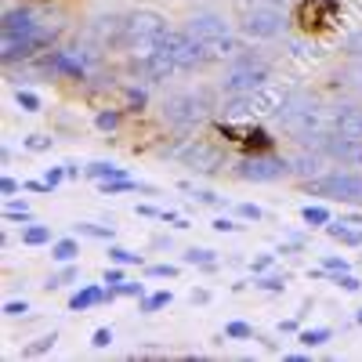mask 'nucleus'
Returning <instances> with one entry per match:
<instances>
[{
  "mask_svg": "<svg viewBox=\"0 0 362 362\" xmlns=\"http://www.w3.org/2000/svg\"><path fill=\"white\" fill-rule=\"evenodd\" d=\"M102 300H109V293H105V290H98V286H83V290H76V293L69 297V312L95 308V305H102Z\"/></svg>",
  "mask_w": 362,
  "mask_h": 362,
  "instance_id": "nucleus-18",
  "label": "nucleus"
},
{
  "mask_svg": "<svg viewBox=\"0 0 362 362\" xmlns=\"http://www.w3.org/2000/svg\"><path fill=\"white\" fill-rule=\"evenodd\" d=\"M22 243L25 247H40V243H51V228L47 225H29L22 232Z\"/></svg>",
  "mask_w": 362,
  "mask_h": 362,
  "instance_id": "nucleus-24",
  "label": "nucleus"
},
{
  "mask_svg": "<svg viewBox=\"0 0 362 362\" xmlns=\"http://www.w3.org/2000/svg\"><path fill=\"white\" fill-rule=\"evenodd\" d=\"M185 29H189L196 40L206 44V51H210V58H214V62H221V58H232V54L239 51L232 29H228V22H225L221 15H210V11H206V15H192V18L185 22Z\"/></svg>",
  "mask_w": 362,
  "mask_h": 362,
  "instance_id": "nucleus-1",
  "label": "nucleus"
},
{
  "mask_svg": "<svg viewBox=\"0 0 362 362\" xmlns=\"http://www.w3.org/2000/svg\"><path fill=\"white\" fill-rule=\"evenodd\" d=\"M297 341H300V344H308V348H322V344L329 341V329H326V326H315V329H300V334H297Z\"/></svg>",
  "mask_w": 362,
  "mask_h": 362,
  "instance_id": "nucleus-26",
  "label": "nucleus"
},
{
  "mask_svg": "<svg viewBox=\"0 0 362 362\" xmlns=\"http://www.w3.org/2000/svg\"><path fill=\"white\" fill-rule=\"evenodd\" d=\"M98 185H102V192H105V196H119V192L138 189V181H131V177H112V181H98Z\"/></svg>",
  "mask_w": 362,
  "mask_h": 362,
  "instance_id": "nucleus-27",
  "label": "nucleus"
},
{
  "mask_svg": "<svg viewBox=\"0 0 362 362\" xmlns=\"http://www.w3.org/2000/svg\"><path fill=\"white\" fill-rule=\"evenodd\" d=\"M225 334H228V337H250L254 329H250L247 322H228V326H225Z\"/></svg>",
  "mask_w": 362,
  "mask_h": 362,
  "instance_id": "nucleus-45",
  "label": "nucleus"
},
{
  "mask_svg": "<svg viewBox=\"0 0 362 362\" xmlns=\"http://www.w3.org/2000/svg\"><path fill=\"white\" fill-rule=\"evenodd\" d=\"M264 80H268V66L254 54H243L228 66V73L221 80V90L225 95H247V90H261Z\"/></svg>",
  "mask_w": 362,
  "mask_h": 362,
  "instance_id": "nucleus-5",
  "label": "nucleus"
},
{
  "mask_svg": "<svg viewBox=\"0 0 362 362\" xmlns=\"http://www.w3.org/2000/svg\"><path fill=\"white\" fill-rule=\"evenodd\" d=\"M174 300V293L170 290H160V293H153V297H145L141 300V312H160V308H167Z\"/></svg>",
  "mask_w": 362,
  "mask_h": 362,
  "instance_id": "nucleus-28",
  "label": "nucleus"
},
{
  "mask_svg": "<svg viewBox=\"0 0 362 362\" xmlns=\"http://www.w3.org/2000/svg\"><path fill=\"white\" fill-rule=\"evenodd\" d=\"M148 276H153V279H174L177 264H153V268H148Z\"/></svg>",
  "mask_w": 362,
  "mask_h": 362,
  "instance_id": "nucleus-39",
  "label": "nucleus"
},
{
  "mask_svg": "<svg viewBox=\"0 0 362 362\" xmlns=\"http://www.w3.org/2000/svg\"><path fill=\"white\" fill-rule=\"evenodd\" d=\"M119 112H98V131H116Z\"/></svg>",
  "mask_w": 362,
  "mask_h": 362,
  "instance_id": "nucleus-43",
  "label": "nucleus"
},
{
  "mask_svg": "<svg viewBox=\"0 0 362 362\" xmlns=\"http://www.w3.org/2000/svg\"><path fill=\"white\" fill-rule=\"evenodd\" d=\"M351 76H355V87L362 90V58H355V66H351Z\"/></svg>",
  "mask_w": 362,
  "mask_h": 362,
  "instance_id": "nucleus-51",
  "label": "nucleus"
},
{
  "mask_svg": "<svg viewBox=\"0 0 362 362\" xmlns=\"http://www.w3.org/2000/svg\"><path fill=\"white\" fill-rule=\"evenodd\" d=\"M239 218H247V221H261V206H257V203H243V206H239Z\"/></svg>",
  "mask_w": 362,
  "mask_h": 362,
  "instance_id": "nucleus-46",
  "label": "nucleus"
},
{
  "mask_svg": "<svg viewBox=\"0 0 362 362\" xmlns=\"http://www.w3.org/2000/svg\"><path fill=\"white\" fill-rule=\"evenodd\" d=\"M163 47H167V54L174 58L177 69H203V66L214 62V58H210V51H206V44L196 40L189 29H181V33H167V37H163Z\"/></svg>",
  "mask_w": 362,
  "mask_h": 362,
  "instance_id": "nucleus-6",
  "label": "nucleus"
},
{
  "mask_svg": "<svg viewBox=\"0 0 362 362\" xmlns=\"http://www.w3.org/2000/svg\"><path fill=\"white\" fill-rule=\"evenodd\" d=\"M90 344H95V348H109L112 344V329L109 326H98L95 334H90Z\"/></svg>",
  "mask_w": 362,
  "mask_h": 362,
  "instance_id": "nucleus-36",
  "label": "nucleus"
},
{
  "mask_svg": "<svg viewBox=\"0 0 362 362\" xmlns=\"http://www.w3.org/2000/svg\"><path fill=\"white\" fill-rule=\"evenodd\" d=\"M62 177H69V174H66V170H62V167H51V170H47V177H44V181H47V185H51V189H54V185H62Z\"/></svg>",
  "mask_w": 362,
  "mask_h": 362,
  "instance_id": "nucleus-48",
  "label": "nucleus"
},
{
  "mask_svg": "<svg viewBox=\"0 0 362 362\" xmlns=\"http://www.w3.org/2000/svg\"><path fill=\"white\" fill-rule=\"evenodd\" d=\"M163 37H167V18H163L160 11L138 8V11L127 15V47H131L134 54L160 47Z\"/></svg>",
  "mask_w": 362,
  "mask_h": 362,
  "instance_id": "nucleus-3",
  "label": "nucleus"
},
{
  "mask_svg": "<svg viewBox=\"0 0 362 362\" xmlns=\"http://www.w3.org/2000/svg\"><path fill=\"white\" fill-rule=\"evenodd\" d=\"M283 25H286L283 11H276V8H254L243 18V33L250 40H272V37L283 33Z\"/></svg>",
  "mask_w": 362,
  "mask_h": 362,
  "instance_id": "nucleus-11",
  "label": "nucleus"
},
{
  "mask_svg": "<svg viewBox=\"0 0 362 362\" xmlns=\"http://www.w3.org/2000/svg\"><path fill=\"white\" fill-rule=\"evenodd\" d=\"M22 37H54V25H47L33 8L4 11V40H22Z\"/></svg>",
  "mask_w": 362,
  "mask_h": 362,
  "instance_id": "nucleus-9",
  "label": "nucleus"
},
{
  "mask_svg": "<svg viewBox=\"0 0 362 362\" xmlns=\"http://www.w3.org/2000/svg\"><path fill=\"white\" fill-rule=\"evenodd\" d=\"M322 268L337 276V272H348V261H344V257H337V254H326V257H322Z\"/></svg>",
  "mask_w": 362,
  "mask_h": 362,
  "instance_id": "nucleus-37",
  "label": "nucleus"
},
{
  "mask_svg": "<svg viewBox=\"0 0 362 362\" xmlns=\"http://www.w3.org/2000/svg\"><path fill=\"white\" fill-rule=\"evenodd\" d=\"M76 276H80V272H76V268L69 264V268H62V272H58V276H51V279H47V290H58V286H66V283H73Z\"/></svg>",
  "mask_w": 362,
  "mask_h": 362,
  "instance_id": "nucleus-32",
  "label": "nucleus"
},
{
  "mask_svg": "<svg viewBox=\"0 0 362 362\" xmlns=\"http://www.w3.org/2000/svg\"><path fill=\"white\" fill-rule=\"evenodd\" d=\"M181 163H185V167H192L196 174H214V170L225 163V156H221V148H218V145L192 141V145H185V148H181Z\"/></svg>",
  "mask_w": 362,
  "mask_h": 362,
  "instance_id": "nucleus-13",
  "label": "nucleus"
},
{
  "mask_svg": "<svg viewBox=\"0 0 362 362\" xmlns=\"http://www.w3.org/2000/svg\"><path fill=\"white\" fill-rule=\"evenodd\" d=\"M206 95L199 90V95H174V98H167L163 102V116H167V124H174V127H196L199 119L206 116Z\"/></svg>",
  "mask_w": 362,
  "mask_h": 362,
  "instance_id": "nucleus-8",
  "label": "nucleus"
},
{
  "mask_svg": "<svg viewBox=\"0 0 362 362\" xmlns=\"http://www.w3.org/2000/svg\"><path fill=\"white\" fill-rule=\"evenodd\" d=\"M4 218H8V221H29L33 214H29L25 203H8V206H4Z\"/></svg>",
  "mask_w": 362,
  "mask_h": 362,
  "instance_id": "nucleus-34",
  "label": "nucleus"
},
{
  "mask_svg": "<svg viewBox=\"0 0 362 362\" xmlns=\"http://www.w3.org/2000/svg\"><path fill=\"white\" fill-rule=\"evenodd\" d=\"M54 341H58V334H44V337H37L33 344H25V348H22V355H25V358H37V355H47V351L54 348Z\"/></svg>",
  "mask_w": 362,
  "mask_h": 362,
  "instance_id": "nucleus-25",
  "label": "nucleus"
},
{
  "mask_svg": "<svg viewBox=\"0 0 362 362\" xmlns=\"http://www.w3.org/2000/svg\"><path fill=\"white\" fill-rule=\"evenodd\" d=\"M344 51H348L351 58H362V29H358V33H351V37L344 40Z\"/></svg>",
  "mask_w": 362,
  "mask_h": 362,
  "instance_id": "nucleus-41",
  "label": "nucleus"
},
{
  "mask_svg": "<svg viewBox=\"0 0 362 362\" xmlns=\"http://www.w3.org/2000/svg\"><path fill=\"white\" fill-rule=\"evenodd\" d=\"M192 199H196V203H206V206H221V196H218V192H210V189H196Z\"/></svg>",
  "mask_w": 362,
  "mask_h": 362,
  "instance_id": "nucleus-42",
  "label": "nucleus"
},
{
  "mask_svg": "<svg viewBox=\"0 0 362 362\" xmlns=\"http://www.w3.org/2000/svg\"><path fill=\"white\" fill-rule=\"evenodd\" d=\"M25 148H29V153H44V148H51V138L47 134H29L25 138Z\"/></svg>",
  "mask_w": 362,
  "mask_h": 362,
  "instance_id": "nucleus-35",
  "label": "nucleus"
},
{
  "mask_svg": "<svg viewBox=\"0 0 362 362\" xmlns=\"http://www.w3.org/2000/svg\"><path fill=\"white\" fill-rule=\"evenodd\" d=\"M254 286L264 290V293H283V290H286V276H261Z\"/></svg>",
  "mask_w": 362,
  "mask_h": 362,
  "instance_id": "nucleus-29",
  "label": "nucleus"
},
{
  "mask_svg": "<svg viewBox=\"0 0 362 362\" xmlns=\"http://www.w3.org/2000/svg\"><path fill=\"white\" fill-rule=\"evenodd\" d=\"M290 170L293 174H300V177H315L319 170H322V153H319V148H315V153H312V148H300V153L290 160Z\"/></svg>",
  "mask_w": 362,
  "mask_h": 362,
  "instance_id": "nucleus-17",
  "label": "nucleus"
},
{
  "mask_svg": "<svg viewBox=\"0 0 362 362\" xmlns=\"http://www.w3.org/2000/svg\"><path fill=\"white\" fill-rule=\"evenodd\" d=\"M344 221L355 225V228H362V214H344Z\"/></svg>",
  "mask_w": 362,
  "mask_h": 362,
  "instance_id": "nucleus-54",
  "label": "nucleus"
},
{
  "mask_svg": "<svg viewBox=\"0 0 362 362\" xmlns=\"http://www.w3.org/2000/svg\"><path fill=\"white\" fill-rule=\"evenodd\" d=\"M326 232L337 239V243H348V247H362V228H351L344 218L341 221H329L326 225Z\"/></svg>",
  "mask_w": 362,
  "mask_h": 362,
  "instance_id": "nucleus-19",
  "label": "nucleus"
},
{
  "mask_svg": "<svg viewBox=\"0 0 362 362\" xmlns=\"http://www.w3.org/2000/svg\"><path fill=\"white\" fill-rule=\"evenodd\" d=\"M134 66H138V73H141L145 80H167L170 73H177L174 58L167 54V47H163V44H160V47H153V51L134 54Z\"/></svg>",
  "mask_w": 362,
  "mask_h": 362,
  "instance_id": "nucleus-14",
  "label": "nucleus"
},
{
  "mask_svg": "<svg viewBox=\"0 0 362 362\" xmlns=\"http://www.w3.org/2000/svg\"><path fill=\"white\" fill-rule=\"evenodd\" d=\"M334 283H337L344 293H358V290H362V279H355L351 272H337V276H334Z\"/></svg>",
  "mask_w": 362,
  "mask_h": 362,
  "instance_id": "nucleus-31",
  "label": "nucleus"
},
{
  "mask_svg": "<svg viewBox=\"0 0 362 362\" xmlns=\"http://www.w3.org/2000/svg\"><path fill=\"white\" fill-rule=\"evenodd\" d=\"M355 322H358V326H362V308H358V312H355Z\"/></svg>",
  "mask_w": 362,
  "mask_h": 362,
  "instance_id": "nucleus-56",
  "label": "nucleus"
},
{
  "mask_svg": "<svg viewBox=\"0 0 362 362\" xmlns=\"http://www.w3.org/2000/svg\"><path fill=\"white\" fill-rule=\"evenodd\" d=\"M25 312H29L25 300H8V305H4V315H8V319H18V315H25Z\"/></svg>",
  "mask_w": 362,
  "mask_h": 362,
  "instance_id": "nucleus-44",
  "label": "nucleus"
},
{
  "mask_svg": "<svg viewBox=\"0 0 362 362\" xmlns=\"http://www.w3.org/2000/svg\"><path fill=\"white\" fill-rule=\"evenodd\" d=\"M283 174H290V160L272 156V153H247L243 160H235V177L257 181V185H264V181H279Z\"/></svg>",
  "mask_w": 362,
  "mask_h": 362,
  "instance_id": "nucleus-7",
  "label": "nucleus"
},
{
  "mask_svg": "<svg viewBox=\"0 0 362 362\" xmlns=\"http://www.w3.org/2000/svg\"><path fill=\"white\" fill-rule=\"evenodd\" d=\"M105 283L119 286V283H124V272H119V268H109V272H105Z\"/></svg>",
  "mask_w": 362,
  "mask_h": 362,
  "instance_id": "nucleus-50",
  "label": "nucleus"
},
{
  "mask_svg": "<svg viewBox=\"0 0 362 362\" xmlns=\"http://www.w3.org/2000/svg\"><path fill=\"white\" fill-rule=\"evenodd\" d=\"M181 261H185V264H203V268H214L218 264L214 250H206V247H189L185 254H181Z\"/></svg>",
  "mask_w": 362,
  "mask_h": 362,
  "instance_id": "nucleus-23",
  "label": "nucleus"
},
{
  "mask_svg": "<svg viewBox=\"0 0 362 362\" xmlns=\"http://www.w3.org/2000/svg\"><path fill=\"white\" fill-rule=\"evenodd\" d=\"M112 290H116V297H141V293H145L141 283H119V286H112Z\"/></svg>",
  "mask_w": 362,
  "mask_h": 362,
  "instance_id": "nucleus-40",
  "label": "nucleus"
},
{
  "mask_svg": "<svg viewBox=\"0 0 362 362\" xmlns=\"http://www.w3.org/2000/svg\"><path fill=\"white\" fill-rule=\"evenodd\" d=\"M272 264V254H261V257H254V272H264Z\"/></svg>",
  "mask_w": 362,
  "mask_h": 362,
  "instance_id": "nucleus-52",
  "label": "nucleus"
},
{
  "mask_svg": "<svg viewBox=\"0 0 362 362\" xmlns=\"http://www.w3.org/2000/svg\"><path fill=\"white\" fill-rule=\"evenodd\" d=\"M192 300H199V305H206V300H210V293H206V290H192Z\"/></svg>",
  "mask_w": 362,
  "mask_h": 362,
  "instance_id": "nucleus-53",
  "label": "nucleus"
},
{
  "mask_svg": "<svg viewBox=\"0 0 362 362\" xmlns=\"http://www.w3.org/2000/svg\"><path fill=\"white\" fill-rule=\"evenodd\" d=\"M0 192H4V196H15V192H18V181H15V177H4V181H0Z\"/></svg>",
  "mask_w": 362,
  "mask_h": 362,
  "instance_id": "nucleus-49",
  "label": "nucleus"
},
{
  "mask_svg": "<svg viewBox=\"0 0 362 362\" xmlns=\"http://www.w3.org/2000/svg\"><path fill=\"white\" fill-rule=\"evenodd\" d=\"M305 189L312 196H326V199L362 203V174H355V170H334V174H322V177H308Z\"/></svg>",
  "mask_w": 362,
  "mask_h": 362,
  "instance_id": "nucleus-4",
  "label": "nucleus"
},
{
  "mask_svg": "<svg viewBox=\"0 0 362 362\" xmlns=\"http://www.w3.org/2000/svg\"><path fill=\"white\" fill-rule=\"evenodd\" d=\"M334 134L362 141V109H355V105H341V109L334 112Z\"/></svg>",
  "mask_w": 362,
  "mask_h": 362,
  "instance_id": "nucleus-16",
  "label": "nucleus"
},
{
  "mask_svg": "<svg viewBox=\"0 0 362 362\" xmlns=\"http://www.w3.org/2000/svg\"><path fill=\"white\" fill-rule=\"evenodd\" d=\"M337 15H341V0H305V4H300V11H297L300 29H308V33H312V29L334 25Z\"/></svg>",
  "mask_w": 362,
  "mask_h": 362,
  "instance_id": "nucleus-12",
  "label": "nucleus"
},
{
  "mask_svg": "<svg viewBox=\"0 0 362 362\" xmlns=\"http://www.w3.org/2000/svg\"><path fill=\"white\" fill-rule=\"evenodd\" d=\"M95 37L105 44V47H127V18H98L95 22Z\"/></svg>",
  "mask_w": 362,
  "mask_h": 362,
  "instance_id": "nucleus-15",
  "label": "nucleus"
},
{
  "mask_svg": "<svg viewBox=\"0 0 362 362\" xmlns=\"http://www.w3.org/2000/svg\"><path fill=\"white\" fill-rule=\"evenodd\" d=\"M76 232H80V235H90V239H112V228L90 225V221H76Z\"/></svg>",
  "mask_w": 362,
  "mask_h": 362,
  "instance_id": "nucleus-30",
  "label": "nucleus"
},
{
  "mask_svg": "<svg viewBox=\"0 0 362 362\" xmlns=\"http://www.w3.org/2000/svg\"><path fill=\"white\" fill-rule=\"evenodd\" d=\"M51 257L58 264H73L80 257V243H76V239H58V243L51 247Z\"/></svg>",
  "mask_w": 362,
  "mask_h": 362,
  "instance_id": "nucleus-20",
  "label": "nucleus"
},
{
  "mask_svg": "<svg viewBox=\"0 0 362 362\" xmlns=\"http://www.w3.org/2000/svg\"><path fill=\"white\" fill-rule=\"evenodd\" d=\"M87 177H95V181H112V177H127V174H124V167L98 160V163H87Z\"/></svg>",
  "mask_w": 362,
  "mask_h": 362,
  "instance_id": "nucleus-21",
  "label": "nucleus"
},
{
  "mask_svg": "<svg viewBox=\"0 0 362 362\" xmlns=\"http://www.w3.org/2000/svg\"><path fill=\"white\" fill-rule=\"evenodd\" d=\"M300 218H305V225H312V228H326L329 221H334V218H329V210L319 206V203H308L305 210H300Z\"/></svg>",
  "mask_w": 362,
  "mask_h": 362,
  "instance_id": "nucleus-22",
  "label": "nucleus"
},
{
  "mask_svg": "<svg viewBox=\"0 0 362 362\" xmlns=\"http://www.w3.org/2000/svg\"><path fill=\"white\" fill-rule=\"evenodd\" d=\"M272 105L268 95H261V90H247V95H232L225 105H221V116H225V124H247V119H257L264 116Z\"/></svg>",
  "mask_w": 362,
  "mask_h": 362,
  "instance_id": "nucleus-10",
  "label": "nucleus"
},
{
  "mask_svg": "<svg viewBox=\"0 0 362 362\" xmlns=\"http://www.w3.org/2000/svg\"><path fill=\"white\" fill-rule=\"evenodd\" d=\"M276 119H279L290 134L308 138V134H315V131L322 127V109H319V102H315L312 95H290V98L279 105Z\"/></svg>",
  "mask_w": 362,
  "mask_h": 362,
  "instance_id": "nucleus-2",
  "label": "nucleus"
},
{
  "mask_svg": "<svg viewBox=\"0 0 362 362\" xmlns=\"http://www.w3.org/2000/svg\"><path fill=\"white\" fill-rule=\"evenodd\" d=\"M109 257H112L116 264H141V254H131V250H124V247H109Z\"/></svg>",
  "mask_w": 362,
  "mask_h": 362,
  "instance_id": "nucleus-33",
  "label": "nucleus"
},
{
  "mask_svg": "<svg viewBox=\"0 0 362 362\" xmlns=\"http://www.w3.org/2000/svg\"><path fill=\"white\" fill-rule=\"evenodd\" d=\"M279 329H283V334H293V329H297V322H293V319H286V322H279Z\"/></svg>",
  "mask_w": 362,
  "mask_h": 362,
  "instance_id": "nucleus-55",
  "label": "nucleus"
},
{
  "mask_svg": "<svg viewBox=\"0 0 362 362\" xmlns=\"http://www.w3.org/2000/svg\"><path fill=\"white\" fill-rule=\"evenodd\" d=\"M18 105H22L25 112H37V109H40V98L33 95V90H18Z\"/></svg>",
  "mask_w": 362,
  "mask_h": 362,
  "instance_id": "nucleus-38",
  "label": "nucleus"
},
{
  "mask_svg": "<svg viewBox=\"0 0 362 362\" xmlns=\"http://www.w3.org/2000/svg\"><path fill=\"white\" fill-rule=\"evenodd\" d=\"M239 228H243V225L232 221V218H218V221H214V232H239Z\"/></svg>",
  "mask_w": 362,
  "mask_h": 362,
  "instance_id": "nucleus-47",
  "label": "nucleus"
}]
</instances>
